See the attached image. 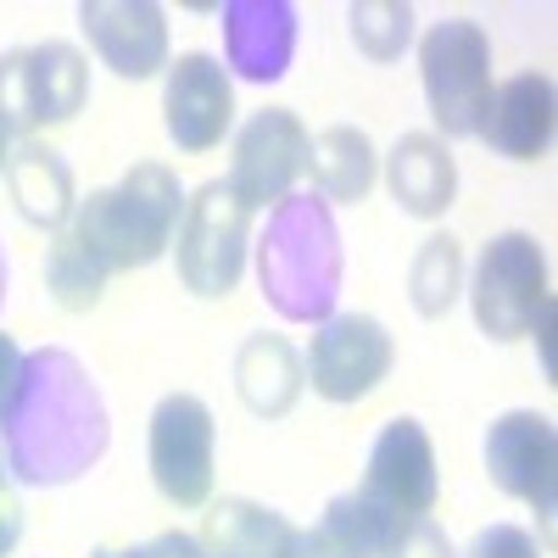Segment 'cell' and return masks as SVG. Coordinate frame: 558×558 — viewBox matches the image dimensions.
<instances>
[{"instance_id": "obj_1", "label": "cell", "mask_w": 558, "mask_h": 558, "mask_svg": "<svg viewBox=\"0 0 558 558\" xmlns=\"http://www.w3.org/2000/svg\"><path fill=\"white\" fill-rule=\"evenodd\" d=\"M107 441H112V418L89 368L62 347L28 352L12 402L0 408L7 475L23 486H68L84 470H96Z\"/></svg>"}, {"instance_id": "obj_2", "label": "cell", "mask_w": 558, "mask_h": 558, "mask_svg": "<svg viewBox=\"0 0 558 558\" xmlns=\"http://www.w3.org/2000/svg\"><path fill=\"white\" fill-rule=\"evenodd\" d=\"M184 213L179 173L162 162H134L118 184L89 191L73 207L68 235L101 263V274H129V268H151L157 257L173 252V229Z\"/></svg>"}, {"instance_id": "obj_3", "label": "cell", "mask_w": 558, "mask_h": 558, "mask_svg": "<svg viewBox=\"0 0 558 558\" xmlns=\"http://www.w3.org/2000/svg\"><path fill=\"white\" fill-rule=\"evenodd\" d=\"M257 279L279 318L324 324L341 296V229L330 202L286 196L268 207V229L257 241Z\"/></svg>"}, {"instance_id": "obj_4", "label": "cell", "mask_w": 558, "mask_h": 558, "mask_svg": "<svg viewBox=\"0 0 558 558\" xmlns=\"http://www.w3.org/2000/svg\"><path fill=\"white\" fill-rule=\"evenodd\" d=\"M470 307L481 336L492 341H520V336H542L553 324V291H547V252L525 229H502L492 235L475 257L470 274Z\"/></svg>"}, {"instance_id": "obj_5", "label": "cell", "mask_w": 558, "mask_h": 558, "mask_svg": "<svg viewBox=\"0 0 558 558\" xmlns=\"http://www.w3.org/2000/svg\"><path fill=\"white\" fill-rule=\"evenodd\" d=\"M418 78L436 118V140H475L492 101V34L470 17H447L418 39Z\"/></svg>"}, {"instance_id": "obj_6", "label": "cell", "mask_w": 558, "mask_h": 558, "mask_svg": "<svg viewBox=\"0 0 558 558\" xmlns=\"http://www.w3.org/2000/svg\"><path fill=\"white\" fill-rule=\"evenodd\" d=\"M246 252H252V207H241L223 179H207L196 196H184L173 229V263L184 291L207 302L229 296L246 274Z\"/></svg>"}, {"instance_id": "obj_7", "label": "cell", "mask_w": 558, "mask_h": 558, "mask_svg": "<svg viewBox=\"0 0 558 558\" xmlns=\"http://www.w3.org/2000/svg\"><path fill=\"white\" fill-rule=\"evenodd\" d=\"M84 101H89V62L78 45L39 39L0 57V129L7 134L73 123Z\"/></svg>"}, {"instance_id": "obj_8", "label": "cell", "mask_w": 558, "mask_h": 558, "mask_svg": "<svg viewBox=\"0 0 558 558\" xmlns=\"http://www.w3.org/2000/svg\"><path fill=\"white\" fill-rule=\"evenodd\" d=\"M213 452H218L213 408L191 391H168L151 408L146 458H151L157 492L173 508H207V497H213Z\"/></svg>"}, {"instance_id": "obj_9", "label": "cell", "mask_w": 558, "mask_h": 558, "mask_svg": "<svg viewBox=\"0 0 558 558\" xmlns=\"http://www.w3.org/2000/svg\"><path fill=\"white\" fill-rule=\"evenodd\" d=\"M397 363V347H391V330L368 313H330L313 330V347L302 357L307 368V386L324 397V402H363L368 391H380V380L391 375Z\"/></svg>"}, {"instance_id": "obj_10", "label": "cell", "mask_w": 558, "mask_h": 558, "mask_svg": "<svg viewBox=\"0 0 558 558\" xmlns=\"http://www.w3.org/2000/svg\"><path fill=\"white\" fill-rule=\"evenodd\" d=\"M307 146H313V134L302 129L296 112L263 107V112H252L235 129V157H229V179L223 184L252 213L279 207L296 191V179L307 173Z\"/></svg>"}, {"instance_id": "obj_11", "label": "cell", "mask_w": 558, "mask_h": 558, "mask_svg": "<svg viewBox=\"0 0 558 558\" xmlns=\"http://www.w3.org/2000/svg\"><path fill=\"white\" fill-rule=\"evenodd\" d=\"M486 475L502 497L531 502L536 520L553 525L558 502V430L536 408H508L486 430Z\"/></svg>"}, {"instance_id": "obj_12", "label": "cell", "mask_w": 558, "mask_h": 558, "mask_svg": "<svg viewBox=\"0 0 558 558\" xmlns=\"http://www.w3.org/2000/svg\"><path fill=\"white\" fill-rule=\"evenodd\" d=\"M436 447L425 436V425L418 418H391V425L375 436V447H368V470H363V486L357 497L375 508V514L408 525V520H425L436 508Z\"/></svg>"}, {"instance_id": "obj_13", "label": "cell", "mask_w": 558, "mask_h": 558, "mask_svg": "<svg viewBox=\"0 0 558 558\" xmlns=\"http://www.w3.org/2000/svg\"><path fill=\"white\" fill-rule=\"evenodd\" d=\"M162 129L184 157H202V151L223 146V134L235 129V84H229V68L218 57L184 51L179 62H168Z\"/></svg>"}, {"instance_id": "obj_14", "label": "cell", "mask_w": 558, "mask_h": 558, "mask_svg": "<svg viewBox=\"0 0 558 558\" xmlns=\"http://www.w3.org/2000/svg\"><path fill=\"white\" fill-rule=\"evenodd\" d=\"M78 23L96 51L118 78H157L168 73V17L151 0H84Z\"/></svg>"}, {"instance_id": "obj_15", "label": "cell", "mask_w": 558, "mask_h": 558, "mask_svg": "<svg viewBox=\"0 0 558 558\" xmlns=\"http://www.w3.org/2000/svg\"><path fill=\"white\" fill-rule=\"evenodd\" d=\"M553 123H558V96H553V78L547 73H514L492 84V101L481 118L486 146L508 162H542L553 151Z\"/></svg>"}, {"instance_id": "obj_16", "label": "cell", "mask_w": 558, "mask_h": 558, "mask_svg": "<svg viewBox=\"0 0 558 558\" xmlns=\"http://www.w3.org/2000/svg\"><path fill=\"white\" fill-rule=\"evenodd\" d=\"M223 17V45H229V68L241 78H279L291 68L296 51V7L286 0H229L218 7Z\"/></svg>"}, {"instance_id": "obj_17", "label": "cell", "mask_w": 558, "mask_h": 558, "mask_svg": "<svg viewBox=\"0 0 558 558\" xmlns=\"http://www.w3.org/2000/svg\"><path fill=\"white\" fill-rule=\"evenodd\" d=\"M408 525L375 514V508H368L357 492H341V497H330V508H324L318 525H307V531L291 525L279 558H380Z\"/></svg>"}, {"instance_id": "obj_18", "label": "cell", "mask_w": 558, "mask_h": 558, "mask_svg": "<svg viewBox=\"0 0 558 558\" xmlns=\"http://www.w3.org/2000/svg\"><path fill=\"white\" fill-rule=\"evenodd\" d=\"M386 184L408 218H441L458 202V162L447 140H436L430 129H408L386 151Z\"/></svg>"}, {"instance_id": "obj_19", "label": "cell", "mask_w": 558, "mask_h": 558, "mask_svg": "<svg viewBox=\"0 0 558 558\" xmlns=\"http://www.w3.org/2000/svg\"><path fill=\"white\" fill-rule=\"evenodd\" d=\"M7 191H12V207L23 223L34 229H62L73 223V207H78V191H73V168L57 146H45V140H23L12 146V162H7Z\"/></svg>"}, {"instance_id": "obj_20", "label": "cell", "mask_w": 558, "mask_h": 558, "mask_svg": "<svg viewBox=\"0 0 558 558\" xmlns=\"http://www.w3.org/2000/svg\"><path fill=\"white\" fill-rule=\"evenodd\" d=\"M302 386H307V368H302V352L286 336L257 330V336L241 341V352H235V397L246 402V413L286 418L296 408Z\"/></svg>"}, {"instance_id": "obj_21", "label": "cell", "mask_w": 558, "mask_h": 558, "mask_svg": "<svg viewBox=\"0 0 558 558\" xmlns=\"http://www.w3.org/2000/svg\"><path fill=\"white\" fill-rule=\"evenodd\" d=\"M291 536V520L268 502H252V497H223L207 508L202 520V553L207 558H279Z\"/></svg>"}, {"instance_id": "obj_22", "label": "cell", "mask_w": 558, "mask_h": 558, "mask_svg": "<svg viewBox=\"0 0 558 558\" xmlns=\"http://www.w3.org/2000/svg\"><path fill=\"white\" fill-rule=\"evenodd\" d=\"M307 173H313V191L318 202H363L375 191V173H380V157H375V140L352 123H336L313 134L307 146Z\"/></svg>"}, {"instance_id": "obj_23", "label": "cell", "mask_w": 558, "mask_h": 558, "mask_svg": "<svg viewBox=\"0 0 558 558\" xmlns=\"http://www.w3.org/2000/svg\"><path fill=\"white\" fill-rule=\"evenodd\" d=\"M463 296V252L452 235H430L418 241L413 263H408V302L418 318H447L452 302Z\"/></svg>"}, {"instance_id": "obj_24", "label": "cell", "mask_w": 558, "mask_h": 558, "mask_svg": "<svg viewBox=\"0 0 558 558\" xmlns=\"http://www.w3.org/2000/svg\"><path fill=\"white\" fill-rule=\"evenodd\" d=\"M45 291H51V302L68 307V313H89V307L107 296L101 263L89 257V252L68 235V229L51 241V252H45Z\"/></svg>"}, {"instance_id": "obj_25", "label": "cell", "mask_w": 558, "mask_h": 558, "mask_svg": "<svg viewBox=\"0 0 558 558\" xmlns=\"http://www.w3.org/2000/svg\"><path fill=\"white\" fill-rule=\"evenodd\" d=\"M347 28L368 62H397L413 45V7L408 0H357L347 12Z\"/></svg>"}, {"instance_id": "obj_26", "label": "cell", "mask_w": 558, "mask_h": 558, "mask_svg": "<svg viewBox=\"0 0 558 558\" xmlns=\"http://www.w3.org/2000/svg\"><path fill=\"white\" fill-rule=\"evenodd\" d=\"M463 558H542V547L525 525H486Z\"/></svg>"}, {"instance_id": "obj_27", "label": "cell", "mask_w": 558, "mask_h": 558, "mask_svg": "<svg viewBox=\"0 0 558 558\" xmlns=\"http://www.w3.org/2000/svg\"><path fill=\"white\" fill-rule=\"evenodd\" d=\"M380 558H458V553H452L447 531L425 514V520H413V525H408V531H402V536L380 553Z\"/></svg>"}, {"instance_id": "obj_28", "label": "cell", "mask_w": 558, "mask_h": 558, "mask_svg": "<svg viewBox=\"0 0 558 558\" xmlns=\"http://www.w3.org/2000/svg\"><path fill=\"white\" fill-rule=\"evenodd\" d=\"M89 558H207V553H202V542L191 531H162L146 547H96Z\"/></svg>"}, {"instance_id": "obj_29", "label": "cell", "mask_w": 558, "mask_h": 558, "mask_svg": "<svg viewBox=\"0 0 558 558\" xmlns=\"http://www.w3.org/2000/svg\"><path fill=\"white\" fill-rule=\"evenodd\" d=\"M17 536H23V502H17L12 481L0 475V558H7V553L17 547Z\"/></svg>"}, {"instance_id": "obj_30", "label": "cell", "mask_w": 558, "mask_h": 558, "mask_svg": "<svg viewBox=\"0 0 558 558\" xmlns=\"http://www.w3.org/2000/svg\"><path fill=\"white\" fill-rule=\"evenodd\" d=\"M17 375H23V352H17V341L0 330V408L12 402V386H17Z\"/></svg>"}, {"instance_id": "obj_31", "label": "cell", "mask_w": 558, "mask_h": 558, "mask_svg": "<svg viewBox=\"0 0 558 558\" xmlns=\"http://www.w3.org/2000/svg\"><path fill=\"white\" fill-rule=\"evenodd\" d=\"M7 162H12V134L0 129V179H7Z\"/></svg>"}, {"instance_id": "obj_32", "label": "cell", "mask_w": 558, "mask_h": 558, "mask_svg": "<svg viewBox=\"0 0 558 558\" xmlns=\"http://www.w3.org/2000/svg\"><path fill=\"white\" fill-rule=\"evenodd\" d=\"M0 302H7V257H0Z\"/></svg>"}]
</instances>
